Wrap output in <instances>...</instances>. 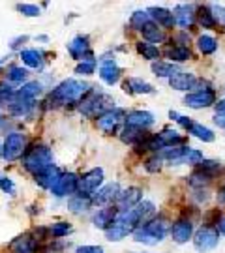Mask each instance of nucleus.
I'll list each match as a JSON object with an SVG mask.
<instances>
[{"mask_svg":"<svg viewBox=\"0 0 225 253\" xmlns=\"http://www.w3.org/2000/svg\"><path fill=\"white\" fill-rule=\"evenodd\" d=\"M42 92H44V86H42L40 83L30 81V83H25V84H23V86L15 92V98H19V100H25V101H32V103H34V100H36Z\"/></svg>","mask_w":225,"mask_h":253,"instance_id":"nucleus-25","label":"nucleus"},{"mask_svg":"<svg viewBox=\"0 0 225 253\" xmlns=\"http://www.w3.org/2000/svg\"><path fill=\"white\" fill-rule=\"evenodd\" d=\"M109 107H111V100H109L101 90H92L90 94H87V96L83 98L81 103H79V111L89 118H92V117L98 118V115L101 117L103 113L111 111Z\"/></svg>","mask_w":225,"mask_h":253,"instance_id":"nucleus-4","label":"nucleus"},{"mask_svg":"<svg viewBox=\"0 0 225 253\" xmlns=\"http://www.w3.org/2000/svg\"><path fill=\"white\" fill-rule=\"evenodd\" d=\"M195 21H197L203 28L216 27V19H214V15H212V11H210L208 6H199V8L195 9Z\"/></svg>","mask_w":225,"mask_h":253,"instance_id":"nucleus-32","label":"nucleus"},{"mask_svg":"<svg viewBox=\"0 0 225 253\" xmlns=\"http://www.w3.org/2000/svg\"><path fill=\"white\" fill-rule=\"evenodd\" d=\"M220 199H222L225 203V186L222 188V190H220Z\"/></svg>","mask_w":225,"mask_h":253,"instance_id":"nucleus-54","label":"nucleus"},{"mask_svg":"<svg viewBox=\"0 0 225 253\" xmlns=\"http://www.w3.org/2000/svg\"><path fill=\"white\" fill-rule=\"evenodd\" d=\"M17 11H21L27 17H38L40 15V8L36 4H17Z\"/></svg>","mask_w":225,"mask_h":253,"instance_id":"nucleus-42","label":"nucleus"},{"mask_svg":"<svg viewBox=\"0 0 225 253\" xmlns=\"http://www.w3.org/2000/svg\"><path fill=\"white\" fill-rule=\"evenodd\" d=\"M98 73H99V79L105 83V84H117L118 79L122 77V68H120L115 60L103 56V58L99 60Z\"/></svg>","mask_w":225,"mask_h":253,"instance_id":"nucleus-11","label":"nucleus"},{"mask_svg":"<svg viewBox=\"0 0 225 253\" xmlns=\"http://www.w3.org/2000/svg\"><path fill=\"white\" fill-rule=\"evenodd\" d=\"M25 148H27V137L17 131L8 133L6 141H4V156L2 158L6 162H15L25 154Z\"/></svg>","mask_w":225,"mask_h":253,"instance_id":"nucleus-6","label":"nucleus"},{"mask_svg":"<svg viewBox=\"0 0 225 253\" xmlns=\"http://www.w3.org/2000/svg\"><path fill=\"white\" fill-rule=\"evenodd\" d=\"M38 240L32 235H23L11 242V253H36Z\"/></svg>","mask_w":225,"mask_h":253,"instance_id":"nucleus-22","label":"nucleus"},{"mask_svg":"<svg viewBox=\"0 0 225 253\" xmlns=\"http://www.w3.org/2000/svg\"><path fill=\"white\" fill-rule=\"evenodd\" d=\"M60 176H62L60 169L54 167V165H51V167L44 169L42 172L34 174V180H36L38 186H42V188H45V190H53L54 186H56V182L60 180Z\"/></svg>","mask_w":225,"mask_h":253,"instance_id":"nucleus-16","label":"nucleus"},{"mask_svg":"<svg viewBox=\"0 0 225 253\" xmlns=\"http://www.w3.org/2000/svg\"><path fill=\"white\" fill-rule=\"evenodd\" d=\"M103 169L101 167H96V169H90V171L83 172L79 176V193H85V195H94L96 191L101 188L103 184Z\"/></svg>","mask_w":225,"mask_h":253,"instance_id":"nucleus-7","label":"nucleus"},{"mask_svg":"<svg viewBox=\"0 0 225 253\" xmlns=\"http://www.w3.org/2000/svg\"><path fill=\"white\" fill-rule=\"evenodd\" d=\"M32 107H34L32 101L19 100V98H15V94H13V98L9 100V113H11L13 117H25V115L30 113Z\"/></svg>","mask_w":225,"mask_h":253,"instance_id":"nucleus-30","label":"nucleus"},{"mask_svg":"<svg viewBox=\"0 0 225 253\" xmlns=\"http://www.w3.org/2000/svg\"><path fill=\"white\" fill-rule=\"evenodd\" d=\"M90 90V84L85 81H75V79H68L62 81L51 94L47 103L53 107H64V105H73V103H81L83 98L87 96Z\"/></svg>","mask_w":225,"mask_h":253,"instance_id":"nucleus-1","label":"nucleus"},{"mask_svg":"<svg viewBox=\"0 0 225 253\" xmlns=\"http://www.w3.org/2000/svg\"><path fill=\"white\" fill-rule=\"evenodd\" d=\"M169 118H171V120H179L180 115L177 113V111H169Z\"/></svg>","mask_w":225,"mask_h":253,"instance_id":"nucleus-53","label":"nucleus"},{"mask_svg":"<svg viewBox=\"0 0 225 253\" xmlns=\"http://www.w3.org/2000/svg\"><path fill=\"white\" fill-rule=\"evenodd\" d=\"M193 171L203 172V174H207L210 178H216L218 174H224L225 169H224V165L220 162H216V160H203V162L197 163V165L193 167Z\"/></svg>","mask_w":225,"mask_h":253,"instance_id":"nucleus-29","label":"nucleus"},{"mask_svg":"<svg viewBox=\"0 0 225 253\" xmlns=\"http://www.w3.org/2000/svg\"><path fill=\"white\" fill-rule=\"evenodd\" d=\"M177 122H179V124L184 127V129H189V127H191V124H193L195 120H191V118H188V117H180Z\"/></svg>","mask_w":225,"mask_h":253,"instance_id":"nucleus-46","label":"nucleus"},{"mask_svg":"<svg viewBox=\"0 0 225 253\" xmlns=\"http://www.w3.org/2000/svg\"><path fill=\"white\" fill-rule=\"evenodd\" d=\"M75 253H105V252H103L101 246H81V248L75 250Z\"/></svg>","mask_w":225,"mask_h":253,"instance_id":"nucleus-45","label":"nucleus"},{"mask_svg":"<svg viewBox=\"0 0 225 253\" xmlns=\"http://www.w3.org/2000/svg\"><path fill=\"white\" fill-rule=\"evenodd\" d=\"M154 75L162 77V79H171L177 73H180L179 64H171V62H163V60H156V62L150 66Z\"/></svg>","mask_w":225,"mask_h":253,"instance_id":"nucleus-28","label":"nucleus"},{"mask_svg":"<svg viewBox=\"0 0 225 253\" xmlns=\"http://www.w3.org/2000/svg\"><path fill=\"white\" fill-rule=\"evenodd\" d=\"M195 195H197V199H195V201H199V203H205V201H208V193H207V191L197 190V193H195Z\"/></svg>","mask_w":225,"mask_h":253,"instance_id":"nucleus-49","label":"nucleus"},{"mask_svg":"<svg viewBox=\"0 0 225 253\" xmlns=\"http://www.w3.org/2000/svg\"><path fill=\"white\" fill-rule=\"evenodd\" d=\"M197 49L199 53L203 54H212L218 51V40L212 36H208V34H201L197 38Z\"/></svg>","mask_w":225,"mask_h":253,"instance_id":"nucleus-34","label":"nucleus"},{"mask_svg":"<svg viewBox=\"0 0 225 253\" xmlns=\"http://www.w3.org/2000/svg\"><path fill=\"white\" fill-rule=\"evenodd\" d=\"M2 156H4V145L0 143V158H2Z\"/></svg>","mask_w":225,"mask_h":253,"instance_id":"nucleus-55","label":"nucleus"},{"mask_svg":"<svg viewBox=\"0 0 225 253\" xmlns=\"http://www.w3.org/2000/svg\"><path fill=\"white\" fill-rule=\"evenodd\" d=\"M218 233H220V235H225V216L222 217V221H220V223H218Z\"/></svg>","mask_w":225,"mask_h":253,"instance_id":"nucleus-51","label":"nucleus"},{"mask_svg":"<svg viewBox=\"0 0 225 253\" xmlns=\"http://www.w3.org/2000/svg\"><path fill=\"white\" fill-rule=\"evenodd\" d=\"M214 124H216L218 127H224L225 129V115H216V117H214Z\"/></svg>","mask_w":225,"mask_h":253,"instance_id":"nucleus-48","label":"nucleus"},{"mask_svg":"<svg viewBox=\"0 0 225 253\" xmlns=\"http://www.w3.org/2000/svg\"><path fill=\"white\" fill-rule=\"evenodd\" d=\"M0 190L9 193V195H13L15 193V186H13V182L9 180V178H0Z\"/></svg>","mask_w":225,"mask_h":253,"instance_id":"nucleus-44","label":"nucleus"},{"mask_svg":"<svg viewBox=\"0 0 225 253\" xmlns=\"http://www.w3.org/2000/svg\"><path fill=\"white\" fill-rule=\"evenodd\" d=\"M154 115L148 111H130L124 117V127L135 129V131H146L154 126Z\"/></svg>","mask_w":225,"mask_h":253,"instance_id":"nucleus-9","label":"nucleus"},{"mask_svg":"<svg viewBox=\"0 0 225 253\" xmlns=\"http://www.w3.org/2000/svg\"><path fill=\"white\" fill-rule=\"evenodd\" d=\"M27 40H28L27 36H21V38H17V40H13V42H11V49H17V47L21 45V43H25Z\"/></svg>","mask_w":225,"mask_h":253,"instance_id":"nucleus-50","label":"nucleus"},{"mask_svg":"<svg viewBox=\"0 0 225 253\" xmlns=\"http://www.w3.org/2000/svg\"><path fill=\"white\" fill-rule=\"evenodd\" d=\"M210 11H212V15L216 19V23L225 27V8H222V6H210Z\"/></svg>","mask_w":225,"mask_h":253,"instance_id":"nucleus-43","label":"nucleus"},{"mask_svg":"<svg viewBox=\"0 0 225 253\" xmlns=\"http://www.w3.org/2000/svg\"><path fill=\"white\" fill-rule=\"evenodd\" d=\"M162 165H163V160L158 154H154V156H150V158L144 162V169L148 172H158L162 169Z\"/></svg>","mask_w":225,"mask_h":253,"instance_id":"nucleus-41","label":"nucleus"},{"mask_svg":"<svg viewBox=\"0 0 225 253\" xmlns=\"http://www.w3.org/2000/svg\"><path fill=\"white\" fill-rule=\"evenodd\" d=\"M118 195H120V186H118V182H111V184L101 186V188L92 195V205H94V207L105 208L107 205H111L113 201H117Z\"/></svg>","mask_w":225,"mask_h":253,"instance_id":"nucleus-13","label":"nucleus"},{"mask_svg":"<svg viewBox=\"0 0 225 253\" xmlns=\"http://www.w3.org/2000/svg\"><path fill=\"white\" fill-rule=\"evenodd\" d=\"M0 122H2V117H0Z\"/></svg>","mask_w":225,"mask_h":253,"instance_id":"nucleus-57","label":"nucleus"},{"mask_svg":"<svg viewBox=\"0 0 225 253\" xmlns=\"http://www.w3.org/2000/svg\"><path fill=\"white\" fill-rule=\"evenodd\" d=\"M184 103L189 109H205L210 105H216V92L212 86L208 88H201V90H193L184 96Z\"/></svg>","mask_w":225,"mask_h":253,"instance_id":"nucleus-8","label":"nucleus"},{"mask_svg":"<svg viewBox=\"0 0 225 253\" xmlns=\"http://www.w3.org/2000/svg\"><path fill=\"white\" fill-rule=\"evenodd\" d=\"M25 79H28L27 68H21V66H9L8 73H6V83L9 84H19Z\"/></svg>","mask_w":225,"mask_h":253,"instance_id":"nucleus-36","label":"nucleus"},{"mask_svg":"<svg viewBox=\"0 0 225 253\" xmlns=\"http://www.w3.org/2000/svg\"><path fill=\"white\" fill-rule=\"evenodd\" d=\"M210 182H212L210 176H207V174H203V172H199V171H193L188 178V184L191 186V188H195V190H203V188H207Z\"/></svg>","mask_w":225,"mask_h":253,"instance_id":"nucleus-39","label":"nucleus"},{"mask_svg":"<svg viewBox=\"0 0 225 253\" xmlns=\"http://www.w3.org/2000/svg\"><path fill=\"white\" fill-rule=\"evenodd\" d=\"M214 109H216V115H225V98H224V100L216 101Z\"/></svg>","mask_w":225,"mask_h":253,"instance_id":"nucleus-47","label":"nucleus"},{"mask_svg":"<svg viewBox=\"0 0 225 253\" xmlns=\"http://www.w3.org/2000/svg\"><path fill=\"white\" fill-rule=\"evenodd\" d=\"M118 216V208L117 207H105V208H99L98 212L92 216V223L98 227V229H103L107 231L109 225L115 221V217Z\"/></svg>","mask_w":225,"mask_h":253,"instance_id":"nucleus-20","label":"nucleus"},{"mask_svg":"<svg viewBox=\"0 0 225 253\" xmlns=\"http://www.w3.org/2000/svg\"><path fill=\"white\" fill-rule=\"evenodd\" d=\"M167 225H165V221H163L162 217H152L150 221H146L143 225L139 227L137 231L134 233V238L135 242H139V244H146V246H156L160 244L163 238L167 236Z\"/></svg>","mask_w":225,"mask_h":253,"instance_id":"nucleus-3","label":"nucleus"},{"mask_svg":"<svg viewBox=\"0 0 225 253\" xmlns=\"http://www.w3.org/2000/svg\"><path fill=\"white\" fill-rule=\"evenodd\" d=\"M53 165V152L47 145H32L23 156V167L32 174H38Z\"/></svg>","mask_w":225,"mask_h":253,"instance_id":"nucleus-2","label":"nucleus"},{"mask_svg":"<svg viewBox=\"0 0 225 253\" xmlns=\"http://www.w3.org/2000/svg\"><path fill=\"white\" fill-rule=\"evenodd\" d=\"M68 53L72 54L75 60H83L87 54H90V45H89V40L85 36H77L73 38L72 42H70V45H68Z\"/></svg>","mask_w":225,"mask_h":253,"instance_id":"nucleus-24","label":"nucleus"},{"mask_svg":"<svg viewBox=\"0 0 225 253\" xmlns=\"http://www.w3.org/2000/svg\"><path fill=\"white\" fill-rule=\"evenodd\" d=\"M72 233V225L66 223V221H60V223H54V225L49 227V235L53 236H66Z\"/></svg>","mask_w":225,"mask_h":253,"instance_id":"nucleus-40","label":"nucleus"},{"mask_svg":"<svg viewBox=\"0 0 225 253\" xmlns=\"http://www.w3.org/2000/svg\"><path fill=\"white\" fill-rule=\"evenodd\" d=\"M152 21V17H150V13L146 11V9H137V11H134L132 13V19H130V25L135 28V30H143L148 23Z\"/></svg>","mask_w":225,"mask_h":253,"instance_id":"nucleus-35","label":"nucleus"},{"mask_svg":"<svg viewBox=\"0 0 225 253\" xmlns=\"http://www.w3.org/2000/svg\"><path fill=\"white\" fill-rule=\"evenodd\" d=\"M53 195L56 197H68V195H75L79 191V176L75 172H66L60 176V180L56 182L53 190Z\"/></svg>","mask_w":225,"mask_h":253,"instance_id":"nucleus-12","label":"nucleus"},{"mask_svg":"<svg viewBox=\"0 0 225 253\" xmlns=\"http://www.w3.org/2000/svg\"><path fill=\"white\" fill-rule=\"evenodd\" d=\"M199 79L195 75H191V73H177L175 77L169 79V86L175 88V90H180V92H193L195 90V86H197Z\"/></svg>","mask_w":225,"mask_h":253,"instance_id":"nucleus-17","label":"nucleus"},{"mask_svg":"<svg viewBox=\"0 0 225 253\" xmlns=\"http://www.w3.org/2000/svg\"><path fill=\"white\" fill-rule=\"evenodd\" d=\"M141 201H143V191H141V188L130 186L128 190L120 191V195H118V199H117L118 212H126V210H132V208L137 207Z\"/></svg>","mask_w":225,"mask_h":253,"instance_id":"nucleus-14","label":"nucleus"},{"mask_svg":"<svg viewBox=\"0 0 225 253\" xmlns=\"http://www.w3.org/2000/svg\"><path fill=\"white\" fill-rule=\"evenodd\" d=\"M148 13H150V17L156 25H162L165 28H171L177 25V21H175V15H173L171 9L167 8H148L146 9Z\"/></svg>","mask_w":225,"mask_h":253,"instance_id":"nucleus-21","label":"nucleus"},{"mask_svg":"<svg viewBox=\"0 0 225 253\" xmlns=\"http://www.w3.org/2000/svg\"><path fill=\"white\" fill-rule=\"evenodd\" d=\"M218 242H220V233L214 227L203 225L193 235V246H195V250L199 253L212 252L214 248H218Z\"/></svg>","mask_w":225,"mask_h":253,"instance_id":"nucleus-5","label":"nucleus"},{"mask_svg":"<svg viewBox=\"0 0 225 253\" xmlns=\"http://www.w3.org/2000/svg\"><path fill=\"white\" fill-rule=\"evenodd\" d=\"M21 62L25 64L27 68H32V70H44L45 66V54L42 49H23L21 53Z\"/></svg>","mask_w":225,"mask_h":253,"instance_id":"nucleus-18","label":"nucleus"},{"mask_svg":"<svg viewBox=\"0 0 225 253\" xmlns=\"http://www.w3.org/2000/svg\"><path fill=\"white\" fill-rule=\"evenodd\" d=\"M179 42H182V45H184V43H188V42H189V36H186V34H184V32H180Z\"/></svg>","mask_w":225,"mask_h":253,"instance_id":"nucleus-52","label":"nucleus"},{"mask_svg":"<svg viewBox=\"0 0 225 253\" xmlns=\"http://www.w3.org/2000/svg\"><path fill=\"white\" fill-rule=\"evenodd\" d=\"M0 100H2V94H0Z\"/></svg>","mask_w":225,"mask_h":253,"instance_id":"nucleus-56","label":"nucleus"},{"mask_svg":"<svg viewBox=\"0 0 225 253\" xmlns=\"http://www.w3.org/2000/svg\"><path fill=\"white\" fill-rule=\"evenodd\" d=\"M124 90L130 92L132 96H135V94H154L156 88L146 81H143V79H139V77H132V79H128L124 83Z\"/></svg>","mask_w":225,"mask_h":253,"instance_id":"nucleus-26","label":"nucleus"},{"mask_svg":"<svg viewBox=\"0 0 225 253\" xmlns=\"http://www.w3.org/2000/svg\"><path fill=\"white\" fill-rule=\"evenodd\" d=\"M141 34H143V38L146 40V43H152V45H158V43H163L165 40H167V36L163 34V30L154 21H150L146 27L141 30Z\"/></svg>","mask_w":225,"mask_h":253,"instance_id":"nucleus-27","label":"nucleus"},{"mask_svg":"<svg viewBox=\"0 0 225 253\" xmlns=\"http://www.w3.org/2000/svg\"><path fill=\"white\" fill-rule=\"evenodd\" d=\"M189 133L193 137H197L199 141H203V143H212L214 139H216V135H214V131L210 129V127L203 126V124H199V122H193L191 124V127L188 129Z\"/></svg>","mask_w":225,"mask_h":253,"instance_id":"nucleus-31","label":"nucleus"},{"mask_svg":"<svg viewBox=\"0 0 225 253\" xmlns=\"http://www.w3.org/2000/svg\"><path fill=\"white\" fill-rule=\"evenodd\" d=\"M169 233H171V238L177 244H186L195 235L193 233V223H191V219H188V217H179L177 221H173Z\"/></svg>","mask_w":225,"mask_h":253,"instance_id":"nucleus-10","label":"nucleus"},{"mask_svg":"<svg viewBox=\"0 0 225 253\" xmlns=\"http://www.w3.org/2000/svg\"><path fill=\"white\" fill-rule=\"evenodd\" d=\"M173 15H175V21L177 25L182 28H189L193 23H195V8L191 4H180L173 9Z\"/></svg>","mask_w":225,"mask_h":253,"instance_id":"nucleus-19","label":"nucleus"},{"mask_svg":"<svg viewBox=\"0 0 225 253\" xmlns=\"http://www.w3.org/2000/svg\"><path fill=\"white\" fill-rule=\"evenodd\" d=\"M165 56L173 60V62H186L191 53H189L188 45H175V47H169V49H165Z\"/></svg>","mask_w":225,"mask_h":253,"instance_id":"nucleus-33","label":"nucleus"},{"mask_svg":"<svg viewBox=\"0 0 225 253\" xmlns=\"http://www.w3.org/2000/svg\"><path fill=\"white\" fill-rule=\"evenodd\" d=\"M96 58H94V54L90 53L87 54L83 60H79V64L75 66V72L77 73H83V75H90V73H94V70H96Z\"/></svg>","mask_w":225,"mask_h":253,"instance_id":"nucleus-38","label":"nucleus"},{"mask_svg":"<svg viewBox=\"0 0 225 253\" xmlns=\"http://www.w3.org/2000/svg\"><path fill=\"white\" fill-rule=\"evenodd\" d=\"M126 117L120 109H111L107 113H103L101 117L96 118V126L105 131V133H115L118 129V124H120V118Z\"/></svg>","mask_w":225,"mask_h":253,"instance_id":"nucleus-15","label":"nucleus"},{"mask_svg":"<svg viewBox=\"0 0 225 253\" xmlns=\"http://www.w3.org/2000/svg\"><path fill=\"white\" fill-rule=\"evenodd\" d=\"M92 207V197L90 195H85V193H75L72 195V199L68 201V210L72 212V214H85L89 208Z\"/></svg>","mask_w":225,"mask_h":253,"instance_id":"nucleus-23","label":"nucleus"},{"mask_svg":"<svg viewBox=\"0 0 225 253\" xmlns=\"http://www.w3.org/2000/svg\"><path fill=\"white\" fill-rule=\"evenodd\" d=\"M137 53L141 54L143 58H146V60H154V62H156V58L160 56V49L156 45H152V43L139 42V43H137Z\"/></svg>","mask_w":225,"mask_h":253,"instance_id":"nucleus-37","label":"nucleus"}]
</instances>
